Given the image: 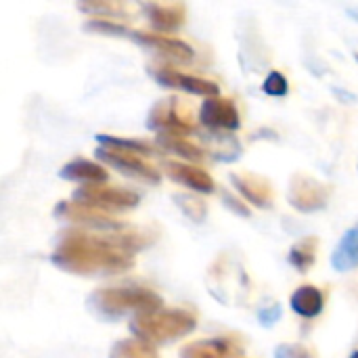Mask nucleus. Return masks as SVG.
<instances>
[{"label":"nucleus","mask_w":358,"mask_h":358,"mask_svg":"<svg viewBox=\"0 0 358 358\" xmlns=\"http://www.w3.org/2000/svg\"><path fill=\"white\" fill-rule=\"evenodd\" d=\"M50 262L71 275L103 277L126 273L134 264V254L128 252L113 235H88L82 231L63 233Z\"/></svg>","instance_id":"1"},{"label":"nucleus","mask_w":358,"mask_h":358,"mask_svg":"<svg viewBox=\"0 0 358 358\" xmlns=\"http://www.w3.org/2000/svg\"><path fill=\"white\" fill-rule=\"evenodd\" d=\"M162 298L147 289V287H103L90 294L88 298V308L101 319V321H117L124 315H147L162 310Z\"/></svg>","instance_id":"2"},{"label":"nucleus","mask_w":358,"mask_h":358,"mask_svg":"<svg viewBox=\"0 0 358 358\" xmlns=\"http://www.w3.org/2000/svg\"><path fill=\"white\" fill-rule=\"evenodd\" d=\"M197 325V319L182 308H170V310H155L147 315H138L130 321V331L136 340H143L151 346L155 344H168L174 340H180L182 336H189Z\"/></svg>","instance_id":"3"},{"label":"nucleus","mask_w":358,"mask_h":358,"mask_svg":"<svg viewBox=\"0 0 358 358\" xmlns=\"http://www.w3.org/2000/svg\"><path fill=\"white\" fill-rule=\"evenodd\" d=\"M90 31H99L105 36H120V38H128L132 42H138L151 50H157L162 55H166L168 59L174 61H191L193 59V48L178 40V38H170L166 34H147V31H136V29H128L124 25H117L115 21H107V19H92L84 25Z\"/></svg>","instance_id":"4"},{"label":"nucleus","mask_w":358,"mask_h":358,"mask_svg":"<svg viewBox=\"0 0 358 358\" xmlns=\"http://www.w3.org/2000/svg\"><path fill=\"white\" fill-rule=\"evenodd\" d=\"M73 201L99 208L103 212L111 210H132L138 206V195L128 189L105 187V185H86L73 191Z\"/></svg>","instance_id":"5"},{"label":"nucleus","mask_w":358,"mask_h":358,"mask_svg":"<svg viewBox=\"0 0 358 358\" xmlns=\"http://www.w3.org/2000/svg\"><path fill=\"white\" fill-rule=\"evenodd\" d=\"M94 155H96L99 162H103L107 166H113L117 172H122L128 178H134V180H141V182H147V185H159V180H162L159 170L145 164L138 155L107 149V147H99L94 151Z\"/></svg>","instance_id":"6"},{"label":"nucleus","mask_w":358,"mask_h":358,"mask_svg":"<svg viewBox=\"0 0 358 358\" xmlns=\"http://www.w3.org/2000/svg\"><path fill=\"white\" fill-rule=\"evenodd\" d=\"M287 199H289L292 208H296L298 212L313 214V212H319V210H323L327 206L329 187H325L323 182H319L313 176L296 174L292 178V182H289Z\"/></svg>","instance_id":"7"},{"label":"nucleus","mask_w":358,"mask_h":358,"mask_svg":"<svg viewBox=\"0 0 358 358\" xmlns=\"http://www.w3.org/2000/svg\"><path fill=\"white\" fill-rule=\"evenodd\" d=\"M147 126L155 130L157 134H170V136H189L195 132L193 124L178 113V103L176 99H164L153 105L149 111Z\"/></svg>","instance_id":"8"},{"label":"nucleus","mask_w":358,"mask_h":358,"mask_svg":"<svg viewBox=\"0 0 358 358\" xmlns=\"http://www.w3.org/2000/svg\"><path fill=\"white\" fill-rule=\"evenodd\" d=\"M199 120L208 130H224V132H235L241 126L237 105L227 99V96H212L201 103L199 109Z\"/></svg>","instance_id":"9"},{"label":"nucleus","mask_w":358,"mask_h":358,"mask_svg":"<svg viewBox=\"0 0 358 358\" xmlns=\"http://www.w3.org/2000/svg\"><path fill=\"white\" fill-rule=\"evenodd\" d=\"M55 216L61 220H69V222H78L84 227H94V229H120V222L109 214L103 212L99 208L86 206V203H78V201H61L55 208Z\"/></svg>","instance_id":"10"},{"label":"nucleus","mask_w":358,"mask_h":358,"mask_svg":"<svg viewBox=\"0 0 358 358\" xmlns=\"http://www.w3.org/2000/svg\"><path fill=\"white\" fill-rule=\"evenodd\" d=\"M153 78L162 86L178 88V90H185V92H191V94H197V96H206V99L220 96L218 84H214L210 80H203V78H197V76H191V73H180V71L170 69V67L155 69L153 71Z\"/></svg>","instance_id":"11"},{"label":"nucleus","mask_w":358,"mask_h":358,"mask_svg":"<svg viewBox=\"0 0 358 358\" xmlns=\"http://www.w3.org/2000/svg\"><path fill=\"white\" fill-rule=\"evenodd\" d=\"M164 172L170 180L185 185L195 193H212L214 191V178L197 166H189L182 162H166Z\"/></svg>","instance_id":"12"},{"label":"nucleus","mask_w":358,"mask_h":358,"mask_svg":"<svg viewBox=\"0 0 358 358\" xmlns=\"http://www.w3.org/2000/svg\"><path fill=\"white\" fill-rule=\"evenodd\" d=\"M235 189L256 208H271L273 206V189L271 182L258 174H231Z\"/></svg>","instance_id":"13"},{"label":"nucleus","mask_w":358,"mask_h":358,"mask_svg":"<svg viewBox=\"0 0 358 358\" xmlns=\"http://www.w3.org/2000/svg\"><path fill=\"white\" fill-rule=\"evenodd\" d=\"M241 357V348L227 338H210L187 344L180 350V358H237Z\"/></svg>","instance_id":"14"},{"label":"nucleus","mask_w":358,"mask_h":358,"mask_svg":"<svg viewBox=\"0 0 358 358\" xmlns=\"http://www.w3.org/2000/svg\"><path fill=\"white\" fill-rule=\"evenodd\" d=\"M149 23L157 29V31H174L178 29L182 23H185V17H187V8L185 4H145L143 6Z\"/></svg>","instance_id":"15"},{"label":"nucleus","mask_w":358,"mask_h":358,"mask_svg":"<svg viewBox=\"0 0 358 358\" xmlns=\"http://www.w3.org/2000/svg\"><path fill=\"white\" fill-rule=\"evenodd\" d=\"M59 176L63 180H71V182H82V187L86 185H101L107 182L109 174L101 164H94L90 159H73L69 164H65L59 170Z\"/></svg>","instance_id":"16"},{"label":"nucleus","mask_w":358,"mask_h":358,"mask_svg":"<svg viewBox=\"0 0 358 358\" xmlns=\"http://www.w3.org/2000/svg\"><path fill=\"white\" fill-rule=\"evenodd\" d=\"M331 266L338 273H348L358 268V224L348 229L331 254Z\"/></svg>","instance_id":"17"},{"label":"nucleus","mask_w":358,"mask_h":358,"mask_svg":"<svg viewBox=\"0 0 358 358\" xmlns=\"http://www.w3.org/2000/svg\"><path fill=\"white\" fill-rule=\"evenodd\" d=\"M289 304H292V310L296 315H300L302 319H315L323 313L325 294L313 285H302L300 289L294 292Z\"/></svg>","instance_id":"18"},{"label":"nucleus","mask_w":358,"mask_h":358,"mask_svg":"<svg viewBox=\"0 0 358 358\" xmlns=\"http://www.w3.org/2000/svg\"><path fill=\"white\" fill-rule=\"evenodd\" d=\"M317 248H319V239L315 235H308V237L296 241L289 250V264L296 266L298 271L306 273L317 260Z\"/></svg>","instance_id":"19"},{"label":"nucleus","mask_w":358,"mask_h":358,"mask_svg":"<svg viewBox=\"0 0 358 358\" xmlns=\"http://www.w3.org/2000/svg\"><path fill=\"white\" fill-rule=\"evenodd\" d=\"M157 145L164 149V151H170V153H176L178 157L187 159V162H201L203 159V151L189 143L187 138L182 136H170V134H157Z\"/></svg>","instance_id":"20"},{"label":"nucleus","mask_w":358,"mask_h":358,"mask_svg":"<svg viewBox=\"0 0 358 358\" xmlns=\"http://www.w3.org/2000/svg\"><path fill=\"white\" fill-rule=\"evenodd\" d=\"M109 358H159V355L155 346L132 338V340H122L113 344Z\"/></svg>","instance_id":"21"},{"label":"nucleus","mask_w":358,"mask_h":358,"mask_svg":"<svg viewBox=\"0 0 358 358\" xmlns=\"http://www.w3.org/2000/svg\"><path fill=\"white\" fill-rule=\"evenodd\" d=\"M96 141L101 147L107 149H115V151H124V153H132V155H153L151 145L143 143V141H134V138H120V136H107V134H96Z\"/></svg>","instance_id":"22"},{"label":"nucleus","mask_w":358,"mask_h":358,"mask_svg":"<svg viewBox=\"0 0 358 358\" xmlns=\"http://www.w3.org/2000/svg\"><path fill=\"white\" fill-rule=\"evenodd\" d=\"M174 199H176V206H178V208L185 212V216H189L191 220L201 222V220L206 218L208 208H206V203H203L201 199H197V197H193V195H174Z\"/></svg>","instance_id":"23"},{"label":"nucleus","mask_w":358,"mask_h":358,"mask_svg":"<svg viewBox=\"0 0 358 358\" xmlns=\"http://www.w3.org/2000/svg\"><path fill=\"white\" fill-rule=\"evenodd\" d=\"M80 10L88 13V15H94L96 19L101 17H111V15H120L122 13V6L120 4H111V2H80L78 4Z\"/></svg>","instance_id":"24"},{"label":"nucleus","mask_w":358,"mask_h":358,"mask_svg":"<svg viewBox=\"0 0 358 358\" xmlns=\"http://www.w3.org/2000/svg\"><path fill=\"white\" fill-rule=\"evenodd\" d=\"M262 88H264V92H266V94H271V96H285V94H287V90H289L287 80H285L279 71H271V73H268V78L264 80Z\"/></svg>","instance_id":"25"},{"label":"nucleus","mask_w":358,"mask_h":358,"mask_svg":"<svg viewBox=\"0 0 358 358\" xmlns=\"http://www.w3.org/2000/svg\"><path fill=\"white\" fill-rule=\"evenodd\" d=\"M275 358H317V355L302 344H281L275 350Z\"/></svg>","instance_id":"26"},{"label":"nucleus","mask_w":358,"mask_h":358,"mask_svg":"<svg viewBox=\"0 0 358 358\" xmlns=\"http://www.w3.org/2000/svg\"><path fill=\"white\" fill-rule=\"evenodd\" d=\"M222 199H224V203L235 212V214H239V216H250V210H248V206L243 203V201H239L237 197H233L231 193H224L222 195Z\"/></svg>","instance_id":"27"},{"label":"nucleus","mask_w":358,"mask_h":358,"mask_svg":"<svg viewBox=\"0 0 358 358\" xmlns=\"http://www.w3.org/2000/svg\"><path fill=\"white\" fill-rule=\"evenodd\" d=\"M258 317H260V323H262L264 327H266V325H275V323H277V319L281 317V306H277V304H275L273 308L262 310Z\"/></svg>","instance_id":"28"},{"label":"nucleus","mask_w":358,"mask_h":358,"mask_svg":"<svg viewBox=\"0 0 358 358\" xmlns=\"http://www.w3.org/2000/svg\"><path fill=\"white\" fill-rule=\"evenodd\" d=\"M350 358H358V350H357V352H352V357H350Z\"/></svg>","instance_id":"29"},{"label":"nucleus","mask_w":358,"mask_h":358,"mask_svg":"<svg viewBox=\"0 0 358 358\" xmlns=\"http://www.w3.org/2000/svg\"><path fill=\"white\" fill-rule=\"evenodd\" d=\"M357 61H358V55H357Z\"/></svg>","instance_id":"30"}]
</instances>
